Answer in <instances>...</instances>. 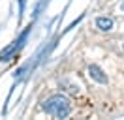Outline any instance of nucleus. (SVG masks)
<instances>
[{"label": "nucleus", "mask_w": 124, "mask_h": 120, "mask_svg": "<svg viewBox=\"0 0 124 120\" xmlns=\"http://www.w3.org/2000/svg\"><path fill=\"white\" fill-rule=\"evenodd\" d=\"M43 111L53 118H66L71 112V103L64 94H54L43 101Z\"/></svg>", "instance_id": "nucleus-1"}, {"label": "nucleus", "mask_w": 124, "mask_h": 120, "mask_svg": "<svg viewBox=\"0 0 124 120\" xmlns=\"http://www.w3.org/2000/svg\"><path fill=\"white\" fill-rule=\"evenodd\" d=\"M88 75H90L96 82H100V84H107V75L103 73L101 68H98L96 64H90V66H88Z\"/></svg>", "instance_id": "nucleus-2"}, {"label": "nucleus", "mask_w": 124, "mask_h": 120, "mask_svg": "<svg viewBox=\"0 0 124 120\" xmlns=\"http://www.w3.org/2000/svg\"><path fill=\"white\" fill-rule=\"evenodd\" d=\"M96 26L101 32H109V30H113V26H115V21L111 17H98L96 19Z\"/></svg>", "instance_id": "nucleus-3"}, {"label": "nucleus", "mask_w": 124, "mask_h": 120, "mask_svg": "<svg viewBox=\"0 0 124 120\" xmlns=\"http://www.w3.org/2000/svg\"><path fill=\"white\" fill-rule=\"evenodd\" d=\"M120 9H122V11H124V2H122V4H120Z\"/></svg>", "instance_id": "nucleus-4"}]
</instances>
